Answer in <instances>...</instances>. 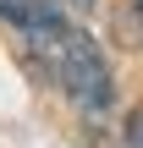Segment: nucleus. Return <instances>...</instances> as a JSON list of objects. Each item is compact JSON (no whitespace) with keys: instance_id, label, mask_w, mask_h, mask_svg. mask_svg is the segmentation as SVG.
I'll use <instances>...</instances> for the list:
<instances>
[{"instance_id":"obj_4","label":"nucleus","mask_w":143,"mask_h":148,"mask_svg":"<svg viewBox=\"0 0 143 148\" xmlns=\"http://www.w3.org/2000/svg\"><path fill=\"white\" fill-rule=\"evenodd\" d=\"M66 5H77V11H88V5H94V0H66Z\"/></svg>"},{"instance_id":"obj_3","label":"nucleus","mask_w":143,"mask_h":148,"mask_svg":"<svg viewBox=\"0 0 143 148\" xmlns=\"http://www.w3.org/2000/svg\"><path fill=\"white\" fill-rule=\"evenodd\" d=\"M127 143H132V148H143V115H132V132H127Z\"/></svg>"},{"instance_id":"obj_5","label":"nucleus","mask_w":143,"mask_h":148,"mask_svg":"<svg viewBox=\"0 0 143 148\" xmlns=\"http://www.w3.org/2000/svg\"><path fill=\"white\" fill-rule=\"evenodd\" d=\"M132 11H138V16H143V0H132Z\"/></svg>"},{"instance_id":"obj_2","label":"nucleus","mask_w":143,"mask_h":148,"mask_svg":"<svg viewBox=\"0 0 143 148\" xmlns=\"http://www.w3.org/2000/svg\"><path fill=\"white\" fill-rule=\"evenodd\" d=\"M0 16H6V22H17L22 33H33V27L55 22L61 11H55V0H0Z\"/></svg>"},{"instance_id":"obj_1","label":"nucleus","mask_w":143,"mask_h":148,"mask_svg":"<svg viewBox=\"0 0 143 148\" xmlns=\"http://www.w3.org/2000/svg\"><path fill=\"white\" fill-rule=\"evenodd\" d=\"M28 44H33V55L50 66V77H55L83 110H105V104H110V66H105L99 44H94L83 27H72L66 16H55V22L33 27Z\"/></svg>"}]
</instances>
